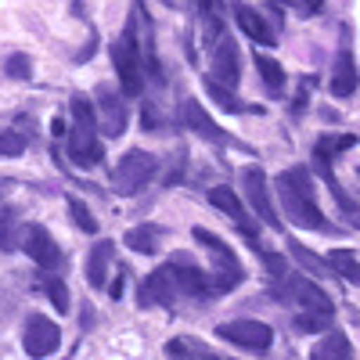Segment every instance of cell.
I'll return each mask as SVG.
<instances>
[{
    "label": "cell",
    "instance_id": "d6986e66",
    "mask_svg": "<svg viewBox=\"0 0 360 360\" xmlns=\"http://www.w3.org/2000/svg\"><path fill=\"white\" fill-rule=\"evenodd\" d=\"M112 256H115V245L112 242H98L94 245V252H90V259H86V281H90V288H105Z\"/></svg>",
    "mask_w": 360,
    "mask_h": 360
},
{
    "label": "cell",
    "instance_id": "4dcf8cb0",
    "mask_svg": "<svg viewBox=\"0 0 360 360\" xmlns=\"http://www.w3.org/2000/svg\"><path fill=\"white\" fill-rule=\"evenodd\" d=\"M205 90H209V94H213V98H217V101H220L224 108H231V112H242V105H234V98L227 94V90H224L220 83H213V79H205Z\"/></svg>",
    "mask_w": 360,
    "mask_h": 360
},
{
    "label": "cell",
    "instance_id": "d4e9b609",
    "mask_svg": "<svg viewBox=\"0 0 360 360\" xmlns=\"http://www.w3.org/2000/svg\"><path fill=\"white\" fill-rule=\"evenodd\" d=\"M256 69H259V79L266 83V90L281 94V86H285V69H281V62H274L270 54H256Z\"/></svg>",
    "mask_w": 360,
    "mask_h": 360
},
{
    "label": "cell",
    "instance_id": "6da1fadb",
    "mask_svg": "<svg viewBox=\"0 0 360 360\" xmlns=\"http://www.w3.org/2000/svg\"><path fill=\"white\" fill-rule=\"evenodd\" d=\"M274 191L281 198V213L295 224V227H307V231H332L321 213V205L314 198V180H310V169L303 166H292L285 173H278L274 180Z\"/></svg>",
    "mask_w": 360,
    "mask_h": 360
},
{
    "label": "cell",
    "instance_id": "7a4b0ae2",
    "mask_svg": "<svg viewBox=\"0 0 360 360\" xmlns=\"http://www.w3.org/2000/svg\"><path fill=\"white\" fill-rule=\"evenodd\" d=\"M98 108L83 94L72 98V130H69V159L79 169L101 162V137H98Z\"/></svg>",
    "mask_w": 360,
    "mask_h": 360
},
{
    "label": "cell",
    "instance_id": "8fae6325",
    "mask_svg": "<svg viewBox=\"0 0 360 360\" xmlns=\"http://www.w3.org/2000/svg\"><path fill=\"white\" fill-rule=\"evenodd\" d=\"M166 266H169V274H173L180 295H188V299H209V295H213L209 274H205V270H202L195 259H188V256H173Z\"/></svg>",
    "mask_w": 360,
    "mask_h": 360
},
{
    "label": "cell",
    "instance_id": "9a60e30c",
    "mask_svg": "<svg viewBox=\"0 0 360 360\" xmlns=\"http://www.w3.org/2000/svg\"><path fill=\"white\" fill-rule=\"evenodd\" d=\"M209 202H213L224 217H231V220H234L238 227H242L249 238H256V227H252V220H249V213H245L242 198H238L231 188H224V184H220V188H213V191H209Z\"/></svg>",
    "mask_w": 360,
    "mask_h": 360
},
{
    "label": "cell",
    "instance_id": "e0dca14e",
    "mask_svg": "<svg viewBox=\"0 0 360 360\" xmlns=\"http://www.w3.org/2000/svg\"><path fill=\"white\" fill-rule=\"evenodd\" d=\"M234 18H238V25L245 29V37L252 44H274V25H270L266 15H259L256 8H249V4L234 8Z\"/></svg>",
    "mask_w": 360,
    "mask_h": 360
},
{
    "label": "cell",
    "instance_id": "5bb4252c",
    "mask_svg": "<svg viewBox=\"0 0 360 360\" xmlns=\"http://www.w3.org/2000/svg\"><path fill=\"white\" fill-rule=\"evenodd\" d=\"M176 295H180V288L169 274V266H162V270H152V274L144 278V285L137 292V303L141 307H169Z\"/></svg>",
    "mask_w": 360,
    "mask_h": 360
},
{
    "label": "cell",
    "instance_id": "ffe728a7",
    "mask_svg": "<svg viewBox=\"0 0 360 360\" xmlns=\"http://www.w3.org/2000/svg\"><path fill=\"white\" fill-rule=\"evenodd\" d=\"M310 360H353V349H349V339L342 335V332H328L317 346H314V353H310Z\"/></svg>",
    "mask_w": 360,
    "mask_h": 360
},
{
    "label": "cell",
    "instance_id": "30bf717a",
    "mask_svg": "<svg viewBox=\"0 0 360 360\" xmlns=\"http://www.w3.org/2000/svg\"><path fill=\"white\" fill-rule=\"evenodd\" d=\"M22 346H25L29 356H51L58 346H62V328H58L51 317H44V314H33L25 321Z\"/></svg>",
    "mask_w": 360,
    "mask_h": 360
},
{
    "label": "cell",
    "instance_id": "9c48e42d",
    "mask_svg": "<svg viewBox=\"0 0 360 360\" xmlns=\"http://www.w3.org/2000/svg\"><path fill=\"white\" fill-rule=\"evenodd\" d=\"M18 245L25 249L29 259H33L37 266H44V270H58V266H62V249H58V242L40 224H25L18 231Z\"/></svg>",
    "mask_w": 360,
    "mask_h": 360
},
{
    "label": "cell",
    "instance_id": "1f68e13d",
    "mask_svg": "<svg viewBox=\"0 0 360 360\" xmlns=\"http://www.w3.org/2000/svg\"><path fill=\"white\" fill-rule=\"evenodd\" d=\"M8 76H15V79H29V76H33V72H29V58L25 54H15L8 62Z\"/></svg>",
    "mask_w": 360,
    "mask_h": 360
},
{
    "label": "cell",
    "instance_id": "83f0119b",
    "mask_svg": "<svg viewBox=\"0 0 360 360\" xmlns=\"http://www.w3.org/2000/svg\"><path fill=\"white\" fill-rule=\"evenodd\" d=\"M69 213H72V220H76V227H79L83 234H94V231H98V220L90 217V209H86L83 202H69Z\"/></svg>",
    "mask_w": 360,
    "mask_h": 360
},
{
    "label": "cell",
    "instance_id": "484cf974",
    "mask_svg": "<svg viewBox=\"0 0 360 360\" xmlns=\"http://www.w3.org/2000/svg\"><path fill=\"white\" fill-rule=\"evenodd\" d=\"M295 332L303 335H317V332H332V314H299L295 317Z\"/></svg>",
    "mask_w": 360,
    "mask_h": 360
},
{
    "label": "cell",
    "instance_id": "d6a6232c",
    "mask_svg": "<svg viewBox=\"0 0 360 360\" xmlns=\"http://www.w3.org/2000/svg\"><path fill=\"white\" fill-rule=\"evenodd\" d=\"M144 127L155 130V108H152V105H144Z\"/></svg>",
    "mask_w": 360,
    "mask_h": 360
},
{
    "label": "cell",
    "instance_id": "7402d4cb",
    "mask_svg": "<svg viewBox=\"0 0 360 360\" xmlns=\"http://www.w3.org/2000/svg\"><path fill=\"white\" fill-rule=\"evenodd\" d=\"M356 144V137L353 134H328V137H321L317 141V148H314V159H317V166H328V162H332L339 152H346V148H353Z\"/></svg>",
    "mask_w": 360,
    "mask_h": 360
},
{
    "label": "cell",
    "instance_id": "ac0fdd59",
    "mask_svg": "<svg viewBox=\"0 0 360 360\" xmlns=\"http://www.w3.org/2000/svg\"><path fill=\"white\" fill-rule=\"evenodd\" d=\"M356 83H360L356 65H353L349 51H342V54L335 58V65H332V79H328V90H332L335 98H349L353 90H356Z\"/></svg>",
    "mask_w": 360,
    "mask_h": 360
},
{
    "label": "cell",
    "instance_id": "2e32d148",
    "mask_svg": "<svg viewBox=\"0 0 360 360\" xmlns=\"http://www.w3.org/2000/svg\"><path fill=\"white\" fill-rule=\"evenodd\" d=\"M180 119H184V127H188V130H195L198 137H205V141H224L220 127L213 123V115H209L195 98H188L184 105H180Z\"/></svg>",
    "mask_w": 360,
    "mask_h": 360
},
{
    "label": "cell",
    "instance_id": "4fadbf2b",
    "mask_svg": "<svg viewBox=\"0 0 360 360\" xmlns=\"http://www.w3.org/2000/svg\"><path fill=\"white\" fill-rule=\"evenodd\" d=\"M242 184H245V198L252 202L256 217H259L263 224H270V227H278L281 220H278V213H274V205H270V188H266V173H263L259 166H249V169L242 173Z\"/></svg>",
    "mask_w": 360,
    "mask_h": 360
},
{
    "label": "cell",
    "instance_id": "4316f807",
    "mask_svg": "<svg viewBox=\"0 0 360 360\" xmlns=\"http://www.w3.org/2000/svg\"><path fill=\"white\" fill-rule=\"evenodd\" d=\"M288 245H292V256H295L299 263H303L307 270H314V274H328V270H332V266H328V259H317L314 252H307L299 242H288Z\"/></svg>",
    "mask_w": 360,
    "mask_h": 360
},
{
    "label": "cell",
    "instance_id": "f1b7e54d",
    "mask_svg": "<svg viewBox=\"0 0 360 360\" xmlns=\"http://www.w3.org/2000/svg\"><path fill=\"white\" fill-rule=\"evenodd\" d=\"M25 152V137L15 130H0V159L4 155H22Z\"/></svg>",
    "mask_w": 360,
    "mask_h": 360
},
{
    "label": "cell",
    "instance_id": "277c9868",
    "mask_svg": "<svg viewBox=\"0 0 360 360\" xmlns=\"http://www.w3.org/2000/svg\"><path fill=\"white\" fill-rule=\"evenodd\" d=\"M195 242H202L209 252H213V274H209L213 295H224V292L242 285L245 270H242V263H238V256L231 252V245L224 242V238H217L213 231H205V227H195Z\"/></svg>",
    "mask_w": 360,
    "mask_h": 360
},
{
    "label": "cell",
    "instance_id": "ba28073f",
    "mask_svg": "<svg viewBox=\"0 0 360 360\" xmlns=\"http://www.w3.org/2000/svg\"><path fill=\"white\" fill-rule=\"evenodd\" d=\"M94 98H98V101H94V108H98V127H101V134H105V137H123L127 119H130L123 94H119L115 86L101 83Z\"/></svg>",
    "mask_w": 360,
    "mask_h": 360
},
{
    "label": "cell",
    "instance_id": "3957f363",
    "mask_svg": "<svg viewBox=\"0 0 360 360\" xmlns=\"http://www.w3.org/2000/svg\"><path fill=\"white\" fill-rule=\"evenodd\" d=\"M112 62H115V72H119V83H123V94H141L144 90V58H141V44H137V18L130 15L123 37L112 44Z\"/></svg>",
    "mask_w": 360,
    "mask_h": 360
},
{
    "label": "cell",
    "instance_id": "7c38bea8",
    "mask_svg": "<svg viewBox=\"0 0 360 360\" xmlns=\"http://www.w3.org/2000/svg\"><path fill=\"white\" fill-rule=\"evenodd\" d=\"M209 79L220 83L224 90L238 86V79H242V54H238V44L231 37L217 40V47H213V76Z\"/></svg>",
    "mask_w": 360,
    "mask_h": 360
},
{
    "label": "cell",
    "instance_id": "5b68a950",
    "mask_svg": "<svg viewBox=\"0 0 360 360\" xmlns=\"http://www.w3.org/2000/svg\"><path fill=\"white\" fill-rule=\"evenodd\" d=\"M159 169V159L152 152H144V148H130V152L115 162L112 169V191L115 195H137L148 180L155 176Z\"/></svg>",
    "mask_w": 360,
    "mask_h": 360
},
{
    "label": "cell",
    "instance_id": "f546056e",
    "mask_svg": "<svg viewBox=\"0 0 360 360\" xmlns=\"http://www.w3.org/2000/svg\"><path fill=\"white\" fill-rule=\"evenodd\" d=\"M44 288H47V295H51V303L62 310V314H69V288L58 281V278H47L44 281Z\"/></svg>",
    "mask_w": 360,
    "mask_h": 360
},
{
    "label": "cell",
    "instance_id": "8992f818",
    "mask_svg": "<svg viewBox=\"0 0 360 360\" xmlns=\"http://www.w3.org/2000/svg\"><path fill=\"white\" fill-rule=\"evenodd\" d=\"M274 295L285 299V303L303 307V314H332V299H328V292L321 285H314L310 278H303V274H288L285 281H278Z\"/></svg>",
    "mask_w": 360,
    "mask_h": 360
},
{
    "label": "cell",
    "instance_id": "603a6c76",
    "mask_svg": "<svg viewBox=\"0 0 360 360\" xmlns=\"http://www.w3.org/2000/svg\"><path fill=\"white\" fill-rule=\"evenodd\" d=\"M159 227H152V224H141V227H130L127 231V245L134 249V252H144V256H152L155 249H159Z\"/></svg>",
    "mask_w": 360,
    "mask_h": 360
},
{
    "label": "cell",
    "instance_id": "cb8c5ba5",
    "mask_svg": "<svg viewBox=\"0 0 360 360\" xmlns=\"http://www.w3.org/2000/svg\"><path fill=\"white\" fill-rule=\"evenodd\" d=\"M328 266L335 270V274H342L349 285H360V263L349 249H332V256H328Z\"/></svg>",
    "mask_w": 360,
    "mask_h": 360
},
{
    "label": "cell",
    "instance_id": "52a82bcc",
    "mask_svg": "<svg viewBox=\"0 0 360 360\" xmlns=\"http://www.w3.org/2000/svg\"><path fill=\"white\" fill-rule=\"evenodd\" d=\"M217 335L234 342V346H242V349H252V353H263V349H270V342H274V332H270L263 321H249V317L217 324Z\"/></svg>",
    "mask_w": 360,
    "mask_h": 360
},
{
    "label": "cell",
    "instance_id": "44dd1931",
    "mask_svg": "<svg viewBox=\"0 0 360 360\" xmlns=\"http://www.w3.org/2000/svg\"><path fill=\"white\" fill-rule=\"evenodd\" d=\"M166 353L173 360H224V356H217L213 349H209L205 342H198V339H169L166 342Z\"/></svg>",
    "mask_w": 360,
    "mask_h": 360
}]
</instances>
